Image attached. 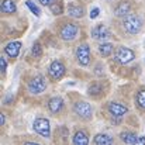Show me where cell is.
<instances>
[{
  "label": "cell",
  "instance_id": "30bf717a",
  "mask_svg": "<svg viewBox=\"0 0 145 145\" xmlns=\"http://www.w3.org/2000/svg\"><path fill=\"white\" fill-rule=\"evenodd\" d=\"M20 49H21V42L20 41H13V42H8L4 48V52L10 56V58H17L18 54H20Z\"/></svg>",
  "mask_w": 145,
  "mask_h": 145
},
{
  "label": "cell",
  "instance_id": "7a4b0ae2",
  "mask_svg": "<svg viewBox=\"0 0 145 145\" xmlns=\"http://www.w3.org/2000/svg\"><path fill=\"white\" fill-rule=\"evenodd\" d=\"M79 33V27L75 23H68L61 30V38L63 41H73Z\"/></svg>",
  "mask_w": 145,
  "mask_h": 145
},
{
  "label": "cell",
  "instance_id": "9a60e30c",
  "mask_svg": "<svg viewBox=\"0 0 145 145\" xmlns=\"http://www.w3.org/2000/svg\"><path fill=\"white\" fill-rule=\"evenodd\" d=\"M89 144V137L85 131H78L73 135V145H88Z\"/></svg>",
  "mask_w": 145,
  "mask_h": 145
},
{
  "label": "cell",
  "instance_id": "e0dca14e",
  "mask_svg": "<svg viewBox=\"0 0 145 145\" xmlns=\"http://www.w3.org/2000/svg\"><path fill=\"white\" fill-rule=\"evenodd\" d=\"M96 145H113V138L108 134H97L95 137Z\"/></svg>",
  "mask_w": 145,
  "mask_h": 145
},
{
  "label": "cell",
  "instance_id": "f546056e",
  "mask_svg": "<svg viewBox=\"0 0 145 145\" xmlns=\"http://www.w3.org/2000/svg\"><path fill=\"white\" fill-rule=\"evenodd\" d=\"M24 145H40V144H37V142H27V144H24Z\"/></svg>",
  "mask_w": 145,
  "mask_h": 145
},
{
  "label": "cell",
  "instance_id": "3957f363",
  "mask_svg": "<svg viewBox=\"0 0 145 145\" xmlns=\"http://www.w3.org/2000/svg\"><path fill=\"white\" fill-rule=\"evenodd\" d=\"M76 59L80 65L86 66L90 62V48L88 44H82L76 48Z\"/></svg>",
  "mask_w": 145,
  "mask_h": 145
},
{
  "label": "cell",
  "instance_id": "d6986e66",
  "mask_svg": "<svg viewBox=\"0 0 145 145\" xmlns=\"http://www.w3.org/2000/svg\"><path fill=\"white\" fill-rule=\"evenodd\" d=\"M128 11H130V4L127 1H121L118 4V7L116 8V14L117 16H128Z\"/></svg>",
  "mask_w": 145,
  "mask_h": 145
},
{
  "label": "cell",
  "instance_id": "5b68a950",
  "mask_svg": "<svg viewBox=\"0 0 145 145\" xmlns=\"http://www.w3.org/2000/svg\"><path fill=\"white\" fill-rule=\"evenodd\" d=\"M47 88V82L42 76H35L30 83H28V90L33 93V95H38V93H42Z\"/></svg>",
  "mask_w": 145,
  "mask_h": 145
},
{
  "label": "cell",
  "instance_id": "7402d4cb",
  "mask_svg": "<svg viewBox=\"0 0 145 145\" xmlns=\"http://www.w3.org/2000/svg\"><path fill=\"white\" fill-rule=\"evenodd\" d=\"M137 103H138L140 107L145 108V90L138 92V95H137Z\"/></svg>",
  "mask_w": 145,
  "mask_h": 145
},
{
  "label": "cell",
  "instance_id": "ac0fdd59",
  "mask_svg": "<svg viewBox=\"0 0 145 145\" xmlns=\"http://www.w3.org/2000/svg\"><path fill=\"white\" fill-rule=\"evenodd\" d=\"M113 49H114V47H113L111 44H108V42H104V44H100V45H99V52H100L101 56H108V55H111Z\"/></svg>",
  "mask_w": 145,
  "mask_h": 145
},
{
  "label": "cell",
  "instance_id": "603a6c76",
  "mask_svg": "<svg viewBox=\"0 0 145 145\" xmlns=\"http://www.w3.org/2000/svg\"><path fill=\"white\" fill-rule=\"evenodd\" d=\"M41 54H42V51H41L40 42H35V44L33 45V55H34V56H41Z\"/></svg>",
  "mask_w": 145,
  "mask_h": 145
},
{
  "label": "cell",
  "instance_id": "4fadbf2b",
  "mask_svg": "<svg viewBox=\"0 0 145 145\" xmlns=\"http://www.w3.org/2000/svg\"><path fill=\"white\" fill-rule=\"evenodd\" d=\"M68 13H69V16H71V17L80 18V17L83 16V13H85V8H83L82 6H78V4L71 3V4L68 6Z\"/></svg>",
  "mask_w": 145,
  "mask_h": 145
},
{
  "label": "cell",
  "instance_id": "2e32d148",
  "mask_svg": "<svg viewBox=\"0 0 145 145\" xmlns=\"http://www.w3.org/2000/svg\"><path fill=\"white\" fill-rule=\"evenodd\" d=\"M16 3L13 0H3L1 1V13L4 14H11L16 11Z\"/></svg>",
  "mask_w": 145,
  "mask_h": 145
},
{
  "label": "cell",
  "instance_id": "7c38bea8",
  "mask_svg": "<svg viewBox=\"0 0 145 145\" xmlns=\"http://www.w3.org/2000/svg\"><path fill=\"white\" fill-rule=\"evenodd\" d=\"M48 107L51 113H59L63 107V100L61 97H52L48 103Z\"/></svg>",
  "mask_w": 145,
  "mask_h": 145
},
{
  "label": "cell",
  "instance_id": "cb8c5ba5",
  "mask_svg": "<svg viewBox=\"0 0 145 145\" xmlns=\"http://www.w3.org/2000/svg\"><path fill=\"white\" fill-rule=\"evenodd\" d=\"M51 11H52L54 14H61V13H62V7H61L58 3H54V4L51 6Z\"/></svg>",
  "mask_w": 145,
  "mask_h": 145
},
{
  "label": "cell",
  "instance_id": "6da1fadb",
  "mask_svg": "<svg viewBox=\"0 0 145 145\" xmlns=\"http://www.w3.org/2000/svg\"><path fill=\"white\" fill-rule=\"evenodd\" d=\"M123 25H124V30L130 34H138L142 28V20L140 16L137 14H128L124 17V21H123Z\"/></svg>",
  "mask_w": 145,
  "mask_h": 145
},
{
  "label": "cell",
  "instance_id": "5bb4252c",
  "mask_svg": "<svg viewBox=\"0 0 145 145\" xmlns=\"http://www.w3.org/2000/svg\"><path fill=\"white\" fill-rule=\"evenodd\" d=\"M120 138H121L123 142H125V144H128V145H134L137 142V140H138L137 134H134V133H131V131H124V133H121V134H120Z\"/></svg>",
  "mask_w": 145,
  "mask_h": 145
},
{
  "label": "cell",
  "instance_id": "277c9868",
  "mask_svg": "<svg viewBox=\"0 0 145 145\" xmlns=\"http://www.w3.org/2000/svg\"><path fill=\"white\" fill-rule=\"evenodd\" d=\"M33 127H34L35 133H38L40 135H42L45 138H48L51 135V127H49V121L47 118H37L34 121Z\"/></svg>",
  "mask_w": 145,
  "mask_h": 145
},
{
  "label": "cell",
  "instance_id": "9c48e42d",
  "mask_svg": "<svg viewBox=\"0 0 145 145\" xmlns=\"http://www.w3.org/2000/svg\"><path fill=\"white\" fill-rule=\"evenodd\" d=\"M92 37L95 40H107L110 38V30L104 25V24H99L92 30Z\"/></svg>",
  "mask_w": 145,
  "mask_h": 145
},
{
  "label": "cell",
  "instance_id": "ba28073f",
  "mask_svg": "<svg viewBox=\"0 0 145 145\" xmlns=\"http://www.w3.org/2000/svg\"><path fill=\"white\" fill-rule=\"evenodd\" d=\"M65 75V66L61 61H54L49 66V76L55 80L61 79Z\"/></svg>",
  "mask_w": 145,
  "mask_h": 145
},
{
  "label": "cell",
  "instance_id": "4dcf8cb0",
  "mask_svg": "<svg viewBox=\"0 0 145 145\" xmlns=\"http://www.w3.org/2000/svg\"><path fill=\"white\" fill-rule=\"evenodd\" d=\"M144 45H145V40H144Z\"/></svg>",
  "mask_w": 145,
  "mask_h": 145
},
{
  "label": "cell",
  "instance_id": "4316f807",
  "mask_svg": "<svg viewBox=\"0 0 145 145\" xmlns=\"http://www.w3.org/2000/svg\"><path fill=\"white\" fill-rule=\"evenodd\" d=\"M38 1L44 6H52L54 4V0H38Z\"/></svg>",
  "mask_w": 145,
  "mask_h": 145
},
{
  "label": "cell",
  "instance_id": "d4e9b609",
  "mask_svg": "<svg viewBox=\"0 0 145 145\" xmlns=\"http://www.w3.org/2000/svg\"><path fill=\"white\" fill-rule=\"evenodd\" d=\"M0 69H1V73H4L6 69H7V62H6L4 58H0Z\"/></svg>",
  "mask_w": 145,
  "mask_h": 145
},
{
  "label": "cell",
  "instance_id": "8992f818",
  "mask_svg": "<svg viewBox=\"0 0 145 145\" xmlns=\"http://www.w3.org/2000/svg\"><path fill=\"white\" fill-rule=\"evenodd\" d=\"M73 110H75V113H76L79 117H82V118H90V117H92V113H93L92 106H90L89 103H86V101H78V103L75 104Z\"/></svg>",
  "mask_w": 145,
  "mask_h": 145
},
{
  "label": "cell",
  "instance_id": "52a82bcc",
  "mask_svg": "<svg viewBox=\"0 0 145 145\" xmlns=\"http://www.w3.org/2000/svg\"><path fill=\"white\" fill-rule=\"evenodd\" d=\"M134 56H135L134 52L130 48H125V47H120V48L117 49V54H116L117 61H118L120 63H123V65L130 63V62L134 59Z\"/></svg>",
  "mask_w": 145,
  "mask_h": 145
},
{
  "label": "cell",
  "instance_id": "ffe728a7",
  "mask_svg": "<svg viewBox=\"0 0 145 145\" xmlns=\"http://www.w3.org/2000/svg\"><path fill=\"white\" fill-rule=\"evenodd\" d=\"M25 4H27V7L33 11V14H35L37 17H40V16H41V10H40V8H38V6H35L31 0H27V1H25Z\"/></svg>",
  "mask_w": 145,
  "mask_h": 145
},
{
  "label": "cell",
  "instance_id": "83f0119b",
  "mask_svg": "<svg viewBox=\"0 0 145 145\" xmlns=\"http://www.w3.org/2000/svg\"><path fill=\"white\" fill-rule=\"evenodd\" d=\"M134 145H145V137H138L137 142H135Z\"/></svg>",
  "mask_w": 145,
  "mask_h": 145
},
{
  "label": "cell",
  "instance_id": "8fae6325",
  "mask_svg": "<svg viewBox=\"0 0 145 145\" xmlns=\"http://www.w3.org/2000/svg\"><path fill=\"white\" fill-rule=\"evenodd\" d=\"M108 111L114 117H121V116H124L128 111V108L125 106L120 104V103H110L108 104Z\"/></svg>",
  "mask_w": 145,
  "mask_h": 145
},
{
  "label": "cell",
  "instance_id": "f1b7e54d",
  "mask_svg": "<svg viewBox=\"0 0 145 145\" xmlns=\"http://www.w3.org/2000/svg\"><path fill=\"white\" fill-rule=\"evenodd\" d=\"M4 120H6V118H4V114H0V124H1V125L4 124Z\"/></svg>",
  "mask_w": 145,
  "mask_h": 145
},
{
  "label": "cell",
  "instance_id": "484cf974",
  "mask_svg": "<svg viewBox=\"0 0 145 145\" xmlns=\"http://www.w3.org/2000/svg\"><path fill=\"white\" fill-rule=\"evenodd\" d=\"M99 13H100V10H99L97 7H95V8L90 11V18H97V17H99Z\"/></svg>",
  "mask_w": 145,
  "mask_h": 145
},
{
  "label": "cell",
  "instance_id": "44dd1931",
  "mask_svg": "<svg viewBox=\"0 0 145 145\" xmlns=\"http://www.w3.org/2000/svg\"><path fill=\"white\" fill-rule=\"evenodd\" d=\"M101 93V85L100 83H93L89 88V95H99Z\"/></svg>",
  "mask_w": 145,
  "mask_h": 145
}]
</instances>
